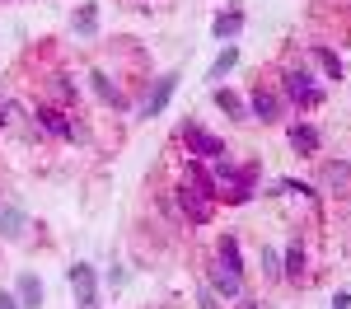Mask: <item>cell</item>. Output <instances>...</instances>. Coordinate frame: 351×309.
Returning <instances> with one entry per match:
<instances>
[{
    "label": "cell",
    "instance_id": "obj_24",
    "mask_svg": "<svg viewBox=\"0 0 351 309\" xmlns=\"http://www.w3.org/2000/svg\"><path fill=\"white\" fill-rule=\"evenodd\" d=\"M197 309H220V295L211 291V286H202V291H197Z\"/></svg>",
    "mask_w": 351,
    "mask_h": 309
},
{
    "label": "cell",
    "instance_id": "obj_8",
    "mask_svg": "<svg viewBox=\"0 0 351 309\" xmlns=\"http://www.w3.org/2000/svg\"><path fill=\"white\" fill-rule=\"evenodd\" d=\"M206 286H211L216 295H225V300H239V295H243V277H239V272H230V267H220V262L206 267Z\"/></svg>",
    "mask_w": 351,
    "mask_h": 309
},
{
    "label": "cell",
    "instance_id": "obj_21",
    "mask_svg": "<svg viewBox=\"0 0 351 309\" xmlns=\"http://www.w3.org/2000/svg\"><path fill=\"white\" fill-rule=\"evenodd\" d=\"M75 33H80V38H94V33H99V5H80V14H75Z\"/></svg>",
    "mask_w": 351,
    "mask_h": 309
},
{
    "label": "cell",
    "instance_id": "obj_18",
    "mask_svg": "<svg viewBox=\"0 0 351 309\" xmlns=\"http://www.w3.org/2000/svg\"><path fill=\"white\" fill-rule=\"evenodd\" d=\"M14 295H19V309H38V305H43V281L33 277V272H24Z\"/></svg>",
    "mask_w": 351,
    "mask_h": 309
},
{
    "label": "cell",
    "instance_id": "obj_6",
    "mask_svg": "<svg viewBox=\"0 0 351 309\" xmlns=\"http://www.w3.org/2000/svg\"><path fill=\"white\" fill-rule=\"evenodd\" d=\"M281 277L291 281V286H304V281H309V253H304V244H300V239H291V244H286Z\"/></svg>",
    "mask_w": 351,
    "mask_h": 309
},
{
    "label": "cell",
    "instance_id": "obj_16",
    "mask_svg": "<svg viewBox=\"0 0 351 309\" xmlns=\"http://www.w3.org/2000/svg\"><path fill=\"white\" fill-rule=\"evenodd\" d=\"M239 28H243V14H239V10H225V14H216L211 33H216L220 42H234V38H239Z\"/></svg>",
    "mask_w": 351,
    "mask_h": 309
},
{
    "label": "cell",
    "instance_id": "obj_15",
    "mask_svg": "<svg viewBox=\"0 0 351 309\" xmlns=\"http://www.w3.org/2000/svg\"><path fill=\"white\" fill-rule=\"evenodd\" d=\"M211 99H216V108L225 112V117H234V122H248V103H243L239 94H230V89H220V84H216V94H211Z\"/></svg>",
    "mask_w": 351,
    "mask_h": 309
},
{
    "label": "cell",
    "instance_id": "obj_4",
    "mask_svg": "<svg viewBox=\"0 0 351 309\" xmlns=\"http://www.w3.org/2000/svg\"><path fill=\"white\" fill-rule=\"evenodd\" d=\"M33 122H38L43 132H52L56 140H80V122L66 108H56V103H38V108H33Z\"/></svg>",
    "mask_w": 351,
    "mask_h": 309
},
{
    "label": "cell",
    "instance_id": "obj_9",
    "mask_svg": "<svg viewBox=\"0 0 351 309\" xmlns=\"http://www.w3.org/2000/svg\"><path fill=\"white\" fill-rule=\"evenodd\" d=\"M319 183H324L332 197H351V164L347 160H328V164L319 169Z\"/></svg>",
    "mask_w": 351,
    "mask_h": 309
},
{
    "label": "cell",
    "instance_id": "obj_26",
    "mask_svg": "<svg viewBox=\"0 0 351 309\" xmlns=\"http://www.w3.org/2000/svg\"><path fill=\"white\" fill-rule=\"evenodd\" d=\"M0 309H19V295H5L0 291Z\"/></svg>",
    "mask_w": 351,
    "mask_h": 309
},
{
    "label": "cell",
    "instance_id": "obj_11",
    "mask_svg": "<svg viewBox=\"0 0 351 309\" xmlns=\"http://www.w3.org/2000/svg\"><path fill=\"white\" fill-rule=\"evenodd\" d=\"M47 94L56 99V108H75V99H80V89H75V80L66 71H52L47 75Z\"/></svg>",
    "mask_w": 351,
    "mask_h": 309
},
{
    "label": "cell",
    "instance_id": "obj_12",
    "mask_svg": "<svg viewBox=\"0 0 351 309\" xmlns=\"http://www.w3.org/2000/svg\"><path fill=\"white\" fill-rule=\"evenodd\" d=\"M319 145H324V136H319L309 122H295V127H291V150H295V155H319Z\"/></svg>",
    "mask_w": 351,
    "mask_h": 309
},
{
    "label": "cell",
    "instance_id": "obj_17",
    "mask_svg": "<svg viewBox=\"0 0 351 309\" xmlns=\"http://www.w3.org/2000/svg\"><path fill=\"white\" fill-rule=\"evenodd\" d=\"M24 225H28V216L19 206H0V239H19Z\"/></svg>",
    "mask_w": 351,
    "mask_h": 309
},
{
    "label": "cell",
    "instance_id": "obj_25",
    "mask_svg": "<svg viewBox=\"0 0 351 309\" xmlns=\"http://www.w3.org/2000/svg\"><path fill=\"white\" fill-rule=\"evenodd\" d=\"M332 309H351V295H347V291H337V295H332Z\"/></svg>",
    "mask_w": 351,
    "mask_h": 309
},
{
    "label": "cell",
    "instance_id": "obj_1",
    "mask_svg": "<svg viewBox=\"0 0 351 309\" xmlns=\"http://www.w3.org/2000/svg\"><path fill=\"white\" fill-rule=\"evenodd\" d=\"M286 103H300V108H319L324 103V89L314 80V71L300 61V66H281V89H276Z\"/></svg>",
    "mask_w": 351,
    "mask_h": 309
},
{
    "label": "cell",
    "instance_id": "obj_23",
    "mask_svg": "<svg viewBox=\"0 0 351 309\" xmlns=\"http://www.w3.org/2000/svg\"><path fill=\"white\" fill-rule=\"evenodd\" d=\"M276 193H286V197H314V188H309V183H295V178H286V183H276Z\"/></svg>",
    "mask_w": 351,
    "mask_h": 309
},
{
    "label": "cell",
    "instance_id": "obj_27",
    "mask_svg": "<svg viewBox=\"0 0 351 309\" xmlns=\"http://www.w3.org/2000/svg\"><path fill=\"white\" fill-rule=\"evenodd\" d=\"M10 112H14V108H10V103H5V99H0V127H5V122H10Z\"/></svg>",
    "mask_w": 351,
    "mask_h": 309
},
{
    "label": "cell",
    "instance_id": "obj_20",
    "mask_svg": "<svg viewBox=\"0 0 351 309\" xmlns=\"http://www.w3.org/2000/svg\"><path fill=\"white\" fill-rule=\"evenodd\" d=\"M234 66H239V47H225V52H220L216 61H211V71H206V80H211V84H220L225 75H230V71H234Z\"/></svg>",
    "mask_w": 351,
    "mask_h": 309
},
{
    "label": "cell",
    "instance_id": "obj_19",
    "mask_svg": "<svg viewBox=\"0 0 351 309\" xmlns=\"http://www.w3.org/2000/svg\"><path fill=\"white\" fill-rule=\"evenodd\" d=\"M309 56H314V61L324 66V75H328V80H342V56L332 52V47H324V42H314V47H309Z\"/></svg>",
    "mask_w": 351,
    "mask_h": 309
},
{
    "label": "cell",
    "instance_id": "obj_7",
    "mask_svg": "<svg viewBox=\"0 0 351 309\" xmlns=\"http://www.w3.org/2000/svg\"><path fill=\"white\" fill-rule=\"evenodd\" d=\"M71 291H75V305L80 309H99V291H94V267L89 262L71 267Z\"/></svg>",
    "mask_w": 351,
    "mask_h": 309
},
{
    "label": "cell",
    "instance_id": "obj_5",
    "mask_svg": "<svg viewBox=\"0 0 351 309\" xmlns=\"http://www.w3.org/2000/svg\"><path fill=\"white\" fill-rule=\"evenodd\" d=\"M281 108H286V99L267 84H258L248 94V122H281Z\"/></svg>",
    "mask_w": 351,
    "mask_h": 309
},
{
    "label": "cell",
    "instance_id": "obj_22",
    "mask_svg": "<svg viewBox=\"0 0 351 309\" xmlns=\"http://www.w3.org/2000/svg\"><path fill=\"white\" fill-rule=\"evenodd\" d=\"M258 267H263V277H281V253L271 249V244H263V249H258Z\"/></svg>",
    "mask_w": 351,
    "mask_h": 309
},
{
    "label": "cell",
    "instance_id": "obj_10",
    "mask_svg": "<svg viewBox=\"0 0 351 309\" xmlns=\"http://www.w3.org/2000/svg\"><path fill=\"white\" fill-rule=\"evenodd\" d=\"M173 89H178V75L169 71V75H160V80H155V89L145 94V103H141V112H145V117H160V112L169 108V99H173Z\"/></svg>",
    "mask_w": 351,
    "mask_h": 309
},
{
    "label": "cell",
    "instance_id": "obj_13",
    "mask_svg": "<svg viewBox=\"0 0 351 309\" xmlns=\"http://www.w3.org/2000/svg\"><path fill=\"white\" fill-rule=\"evenodd\" d=\"M89 84H94V94H99L104 103H112V108H122V103H127V94H122V89L112 84L108 71H94V75H89Z\"/></svg>",
    "mask_w": 351,
    "mask_h": 309
},
{
    "label": "cell",
    "instance_id": "obj_3",
    "mask_svg": "<svg viewBox=\"0 0 351 309\" xmlns=\"http://www.w3.org/2000/svg\"><path fill=\"white\" fill-rule=\"evenodd\" d=\"M178 140L188 145V155H192V160H202V164H211V160H225V155H230L225 140H220L216 132H206V127H197V122H183Z\"/></svg>",
    "mask_w": 351,
    "mask_h": 309
},
{
    "label": "cell",
    "instance_id": "obj_14",
    "mask_svg": "<svg viewBox=\"0 0 351 309\" xmlns=\"http://www.w3.org/2000/svg\"><path fill=\"white\" fill-rule=\"evenodd\" d=\"M216 262L243 277V258H239V239H234V234H220V244H216Z\"/></svg>",
    "mask_w": 351,
    "mask_h": 309
},
{
    "label": "cell",
    "instance_id": "obj_2",
    "mask_svg": "<svg viewBox=\"0 0 351 309\" xmlns=\"http://www.w3.org/2000/svg\"><path fill=\"white\" fill-rule=\"evenodd\" d=\"M173 206H178V216L188 225H206L211 216H216V197H206L202 188H192L188 178L173 188Z\"/></svg>",
    "mask_w": 351,
    "mask_h": 309
},
{
    "label": "cell",
    "instance_id": "obj_28",
    "mask_svg": "<svg viewBox=\"0 0 351 309\" xmlns=\"http://www.w3.org/2000/svg\"><path fill=\"white\" fill-rule=\"evenodd\" d=\"M239 309H258V300H248V295H239Z\"/></svg>",
    "mask_w": 351,
    "mask_h": 309
}]
</instances>
